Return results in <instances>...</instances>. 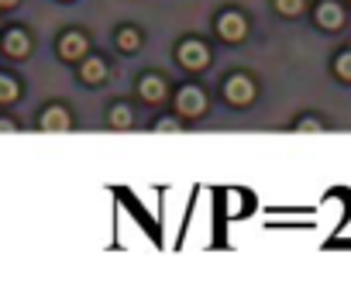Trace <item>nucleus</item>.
Returning <instances> with one entry per match:
<instances>
[{"mask_svg": "<svg viewBox=\"0 0 351 289\" xmlns=\"http://www.w3.org/2000/svg\"><path fill=\"white\" fill-rule=\"evenodd\" d=\"M110 124H114V127H131V110H128V107H117V110L110 114Z\"/></svg>", "mask_w": 351, "mask_h": 289, "instance_id": "4468645a", "label": "nucleus"}, {"mask_svg": "<svg viewBox=\"0 0 351 289\" xmlns=\"http://www.w3.org/2000/svg\"><path fill=\"white\" fill-rule=\"evenodd\" d=\"M276 11L286 14V18H293V14L303 11V0H276Z\"/></svg>", "mask_w": 351, "mask_h": 289, "instance_id": "ddd939ff", "label": "nucleus"}, {"mask_svg": "<svg viewBox=\"0 0 351 289\" xmlns=\"http://www.w3.org/2000/svg\"><path fill=\"white\" fill-rule=\"evenodd\" d=\"M117 45H121V52H138V49H141V35H138L134 28H124V32L117 35Z\"/></svg>", "mask_w": 351, "mask_h": 289, "instance_id": "9b49d317", "label": "nucleus"}, {"mask_svg": "<svg viewBox=\"0 0 351 289\" xmlns=\"http://www.w3.org/2000/svg\"><path fill=\"white\" fill-rule=\"evenodd\" d=\"M4 52H8L11 59H25V55L32 52V38H28L21 28H14V32L4 35Z\"/></svg>", "mask_w": 351, "mask_h": 289, "instance_id": "39448f33", "label": "nucleus"}, {"mask_svg": "<svg viewBox=\"0 0 351 289\" xmlns=\"http://www.w3.org/2000/svg\"><path fill=\"white\" fill-rule=\"evenodd\" d=\"M0 131H14V124L11 121H0Z\"/></svg>", "mask_w": 351, "mask_h": 289, "instance_id": "f3484780", "label": "nucleus"}, {"mask_svg": "<svg viewBox=\"0 0 351 289\" xmlns=\"http://www.w3.org/2000/svg\"><path fill=\"white\" fill-rule=\"evenodd\" d=\"M252 100H255V86H252V79H248V76H234V79L228 83V103L245 107V103H252Z\"/></svg>", "mask_w": 351, "mask_h": 289, "instance_id": "20e7f679", "label": "nucleus"}, {"mask_svg": "<svg viewBox=\"0 0 351 289\" xmlns=\"http://www.w3.org/2000/svg\"><path fill=\"white\" fill-rule=\"evenodd\" d=\"M204 107H207V100L197 86H186V90H180V97H176V110H180L183 117H200Z\"/></svg>", "mask_w": 351, "mask_h": 289, "instance_id": "f257e3e1", "label": "nucleus"}, {"mask_svg": "<svg viewBox=\"0 0 351 289\" xmlns=\"http://www.w3.org/2000/svg\"><path fill=\"white\" fill-rule=\"evenodd\" d=\"M180 62H183L186 69H204V66H207V45L186 42V45L180 49Z\"/></svg>", "mask_w": 351, "mask_h": 289, "instance_id": "423d86ee", "label": "nucleus"}, {"mask_svg": "<svg viewBox=\"0 0 351 289\" xmlns=\"http://www.w3.org/2000/svg\"><path fill=\"white\" fill-rule=\"evenodd\" d=\"M334 69H337V76H341V79H351V52L337 55V66H334Z\"/></svg>", "mask_w": 351, "mask_h": 289, "instance_id": "2eb2a0df", "label": "nucleus"}, {"mask_svg": "<svg viewBox=\"0 0 351 289\" xmlns=\"http://www.w3.org/2000/svg\"><path fill=\"white\" fill-rule=\"evenodd\" d=\"M141 97H145L148 103H158V100H165V83H162V79H155V76H148V79L141 83Z\"/></svg>", "mask_w": 351, "mask_h": 289, "instance_id": "9d476101", "label": "nucleus"}, {"mask_svg": "<svg viewBox=\"0 0 351 289\" xmlns=\"http://www.w3.org/2000/svg\"><path fill=\"white\" fill-rule=\"evenodd\" d=\"M18 100V83L11 76H0V103H14Z\"/></svg>", "mask_w": 351, "mask_h": 289, "instance_id": "f8f14e48", "label": "nucleus"}, {"mask_svg": "<svg viewBox=\"0 0 351 289\" xmlns=\"http://www.w3.org/2000/svg\"><path fill=\"white\" fill-rule=\"evenodd\" d=\"M217 32H221V38H228V42H241L245 32H248V25H245V18H241L238 11H228V14L217 21Z\"/></svg>", "mask_w": 351, "mask_h": 289, "instance_id": "7ed1b4c3", "label": "nucleus"}, {"mask_svg": "<svg viewBox=\"0 0 351 289\" xmlns=\"http://www.w3.org/2000/svg\"><path fill=\"white\" fill-rule=\"evenodd\" d=\"M42 131H69V114L62 107H49L42 114Z\"/></svg>", "mask_w": 351, "mask_h": 289, "instance_id": "1a4fd4ad", "label": "nucleus"}, {"mask_svg": "<svg viewBox=\"0 0 351 289\" xmlns=\"http://www.w3.org/2000/svg\"><path fill=\"white\" fill-rule=\"evenodd\" d=\"M317 25L334 32V28H341V25H344V11L334 4V0H327V4H320V8H317Z\"/></svg>", "mask_w": 351, "mask_h": 289, "instance_id": "0eeeda50", "label": "nucleus"}, {"mask_svg": "<svg viewBox=\"0 0 351 289\" xmlns=\"http://www.w3.org/2000/svg\"><path fill=\"white\" fill-rule=\"evenodd\" d=\"M86 49H90V42H86L80 32H69V35H62V42H59V55L69 59V62L86 59Z\"/></svg>", "mask_w": 351, "mask_h": 289, "instance_id": "f03ea898", "label": "nucleus"}, {"mask_svg": "<svg viewBox=\"0 0 351 289\" xmlns=\"http://www.w3.org/2000/svg\"><path fill=\"white\" fill-rule=\"evenodd\" d=\"M21 4V0H0V8H4V11H11V8H18Z\"/></svg>", "mask_w": 351, "mask_h": 289, "instance_id": "dca6fc26", "label": "nucleus"}, {"mask_svg": "<svg viewBox=\"0 0 351 289\" xmlns=\"http://www.w3.org/2000/svg\"><path fill=\"white\" fill-rule=\"evenodd\" d=\"M80 76H83V83H104L107 79V62L104 59H83Z\"/></svg>", "mask_w": 351, "mask_h": 289, "instance_id": "6e6552de", "label": "nucleus"}]
</instances>
